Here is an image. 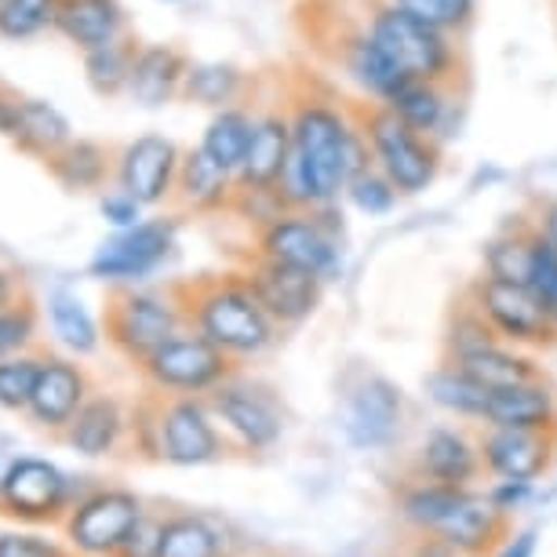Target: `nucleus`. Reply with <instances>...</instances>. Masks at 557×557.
Wrapping results in <instances>:
<instances>
[{
    "instance_id": "nucleus-11",
    "label": "nucleus",
    "mask_w": 557,
    "mask_h": 557,
    "mask_svg": "<svg viewBox=\"0 0 557 557\" xmlns=\"http://www.w3.org/2000/svg\"><path fill=\"white\" fill-rule=\"evenodd\" d=\"M205 401L245 451H270L285 434V408L277 394L267 383L245 380L240 372L219 383Z\"/></svg>"
},
{
    "instance_id": "nucleus-58",
    "label": "nucleus",
    "mask_w": 557,
    "mask_h": 557,
    "mask_svg": "<svg viewBox=\"0 0 557 557\" xmlns=\"http://www.w3.org/2000/svg\"><path fill=\"white\" fill-rule=\"evenodd\" d=\"M262 557H273V554H262Z\"/></svg>"
},
{
    "instance_id": "nucleus-46",
    "label": "nucleus",
    "mask_w": 557,
    "mask_h": 557,
    "mask_svg": "<svg viewBox=\"0 0 557 557\" xmlns=\"http://www.w3.org/2000/svg\"><path fill=\"white\" fill-rule=\"evenodd\" d=\"M529 288L535 292V299L543 302V310L550 313V321L557 324V251L535 234L532 237V277Z\"/></svg>"
},
{
    "instance_id": "nucleus-33",
    "label": "nucleus",
    "mask_w": 557,
    "mask_h": 557,
    "mask_svg": "<svg viewBox=\"0 0 557 557\" xmlns=\"http://www.w3.org/2000/svg\"><path fill=\"white\" fill-rule=\"evenodd\" d=\"M73 139V128L66 121V113L59 107H51L45 99H23V113H18V128L12 135V146L18 153L34 157L45 164L51 153H59L62 146Z\"/></svg>"
},
{
    "instance_id": "nucleus-29",
    "label": "nucleus",
    "mask_w": 557,
    "mask_h": 557,
    "mask_svg": "<svg viewBox=\"0 0 557 557\" xmlns=\"http://www.w3.org/2000/svg\"><path fill=\"white\" fill-rule=\"evenodd\" d=\"M124 437H128V416L113 394H91L62 434V441L81 456H110L124 445Z\"/></svg>"
},
{
    "instance_id": "nucleus-30",
    "label": "nucleus",
    "mask_w": 557,
    "mask_h": 557,
    "mask_svg": "<svg viewBox=\"0 0 557 557\" xmlns=\"http://www.w3.org/2000/svg\"><path fill=\"white\" fill-rule=\"evenodd\" d=\"M467 492L470 488L441 485V481L408 474L405 481H397V488H394V510L412 532H437L441 521L459 507V499L467 496Z\"/></svg>"
},
{
    "instance_id": "nucleus-28",
    "label": "nucleus",
    "mask_w": 557,
    "mask_h": 557,
    "mask_svg": "<svg viewBox=\"0 0 557 557\" xmlns=\"http://www.w3.org/2000/svg\"><path fill=\"white\" fill-rule=\"evenodd\" d=\"M485 426H513V430H557V391L554 383L532 380L492 391Z\"/></svg>"
},
{
    "instance_id": "nucleus-23",
    "label": "nucleus",
    "mask_w": 557,
    "mask_h": 557,
    "mask_svg": "<svg viewBox=\"0 0 557 557\" xmlns=\"http://www.w3.org/2000/svg\"><path fill=\"white\" fill-rule=\"evenodd\" d=\"M437 535H445V540L467 557H492L513 535V518L488 499V492L478 496V492L470 488L467 496L459 499V507L441 521Z\"/></svg>"
},
{
    "instance_id": "nucleus-10",
    "label": "nucleus",
    "mask_w": 557,
    "mask_h": 557,
    "mask_svg": "<svg viewBox=\"0 0 557 557\" xmlns=\"http://www.w3.org/2000/svg\"><path fill=\"white\" fill-rule=\"evenodd\" d=\"M178 240V219H143L128 230H117L96 248L88 273L107 285H139L172 259Z\"/></svg>"
},
{
    "instance_id": "nucleus-41",
    "label": "nucleus",
    "mask_w": 557,
    "mask_h": 557,
    "mask_svg": "<svg viewBox=\"0 0 557 557\" xmlns=\"http://www.w3.org/2000/svg\"><path fill=\"white\" fill-rule=\"evenodd\" d=\"M391 4L448 37H462L478 23V0H391Z\"/></svg>"
},
{
    "instance_id": "nucleus-45",
    "label": "nucleus",
    "mask_w": 557,
    "mask_h": 557,
    "mask_svg": "<svg viewBox=\"0 0 557 557\" xmlns=\"http://www.w3.org/2000/svg\"><path fill=\"white\" fill-rule=\"evenodd\" d=\"M37 324H40V307H37V296L34 292H23L12 307L0 310V361L4 357H15L23 354L37 335Z\"/></svg>"
},
{
    "instance_id": "nucleus-7",
    "label": "nucleus",
    "mask_w": 557,
    "mask_h": 557,
    "mask_svg": "<svg viewBox=\"0 0 557 557\" xmlns=\"http://www.w3.org/2000/svg\"><path fill=\"white\" fill-rule=\"evenodd\" d=\"M135 368H139L143 383L157 394L208 397L219 383H226L230 375L240 372V361H234L226 350H219L215 343H208L205 335L183 329L157 346L153 354H146Z\"/></svg>"
},
{
    "instance_id": "nucleus-2",
    "label": "nucleus",
    "mask_w": 557,
    "mask_h": 557,
    "mask_svg": "<svg viewBox=\"0 0 557 557\" xmlns=\"http://www.w3.org/2000/svg\"><path fill=\"white\" fill-rule=\"evenodd\" d=\"M172 292L178 310H183L186 329L205 335L208 343H215L219 350H226L240 364L251 361V357H262L277 343V321L262 310V302L256 299L240 270L175 281Z\"/></svg>"
},
{
    "instance_id": "nucleus-19",
    "label": "nucleus",
    "mask_w": 557,
    "mask_h": 557,
    "mask_svg": "<svg viewBox=\"0 0 557 557\" xmlns=\"http://www.w3.org/2000/svg\"><path fill=\"white\" fill-rule=\"evenodd\" d=\"M292 161V117L288 102L273 99L267 107H256V124H251V139L245 150V161L237 168L240 186H262V190H277L285 168Z\"/></svg>"
},
{
    "instance_id": "nucleus-13",
    "label": "nucleus",
    "mask_w": 557,
    "mask_h": 557,
    "mask_svg": "<svg viewBox=\"0 0 557 557\" xmlns=\"http://www.w3.org/2000/svg\"><path fill=\"white\" fill-rule=\"evenodd\" d=\"M240 273L262 302V310L277 321V329H296V324L310 321L318 313L324 299V281L313 277L307 270L285 267V262H273L262 256H251L240 262Z\"/></svg>"
},
{
    "instance_id": "nucleus-34",
    "label": "nucleus",
    "mask_w": 557,
    "mask_h": 557,
    "mask_svg": "<svg viewBox=\"0 0 557 557\" xmlns=\"http://www.w3.org/2000/svg\"><path fill=\"white\" fill-rule=\"evenodd\" d=\"M139 48H143L139 37L121 34L117 40H110V45L81 51V55H84V81H88V88L96 91L99 99L128 96L132 66H135V55H139Z\"/></svg>"
},
{
    "instance_id": "nucleus-39",
    "label": "nucleus",
    "mask_w": 557,
    "mask_h": 557,
    "mask_svg": "<svg viewBox=\"0 0 557 557\" xmlns=\"http://www.w3.org/2000/svg\"><path fill=\"white\" fill-rule=\"evenodd\" d=\"M223 540L205 518L194 513H172L164 518V535L157 557H223Z\"/></svg>"
},
{
    "instance_id": "nucleus-26",
    "label": "nucleus",
    "mask_w": 557,
    "mask_h": 557,
    "mask_svg": "<svg viewBox=\"0 0 557 557\" xmlns=\"http://www.w3.org/2000/svg\"><path fill=\"white\" fill-rule=\"evenodd\" d=\"M45 172L66 194H99L117 178V150L99 139H70L48 157Z\"/></svg>"
},
{
    "instance_id": "nucleus-14",
    "label": "nucleus",
    "mask_w": 557,
    "mask_h": 557,
    "mask_svg": "<svg viewBox=\"0 0 557 557\" xmlns=\"http://www.w3.org/2000/svg\"><path fill=\"white\" fill-rule=\"evenodd\" d=\"M143 499L124 488H99L81 499L66 518V535L77 550L91 557H113L124 535L143 518Z\"/></svg>"
},
{
    "instance_id": "nucleus-40",
    "label": "nucleus",
    "mask_w": 557,
    "mask_h": 557,
    "mask_svg": "<svg viewBox=\"0 0 557 557\" xmlns=\"http://www.w3.org/2000/svg\"><path fill=\"white\" fill-rule=\"evenodd\" d=\"M51 329L73 354H96L99 350V324L91 321V313L84 310V302L66 288H55L48 299Z\"/></svg>"
},
{
    "instance_id": "nucleus-1",
    "label": "nucleus",
    "mask_w": 557,
    "mask_h": 557,
    "mask_svg": "<svg viewBox=\"0 0 557 557\" xmlns=\"http://www.w3.org/2000/svg\"><path fill=\"white\" fill-rule=\"evenodd\" d=\"M292 117V161L281 178V197L288 208H313L339 205L350 183V139L357 132V107H346L313 84H299L288 96Z\"/></svg>"
},
{
    "instance_id": "nucleus-56",
    "label": "nucleus",
    "mask_w": 557,
    "mask_h": 557,
    "mask_svg": "<svg viewBox=\"0 0 557 557\" xmlns=\"http://www.w3.org/2000/svg\"><path fill=\"white\" fill-rule=\"evenodd\" d=\"M164 4H178V0H164Z\"/></svg>"
},
{
    "instance_id": "nucleus-16",
    "label": "nucleus",
    "mask_w": 557,
    "mask_h": 557,
    "mask_svg": "<svg viewBox=\"0 0 557 557\" xmlns=\"http://www.w3.org/2000/svg\"><path fill=\"white\" fill-rule=\"evenodd\" d=\"M70 485L48 459H15L0 481V513L29 524H55L66 510Z\"/></svg>"
},
{
    "instance_id": "nucleus-51",
    "label": "nucleus",
    "mask_w": 557,
    "mask_h": 557,
    "mask_svg": "<svg viewBox=\"0 0 557 557\" xmlns=\"http://www.w3.org/2000/svg\"><path fill=\"white\" fill-rule=\"evenodd\" d=\"M408 557H467L451 546L445 535L437 532H412V543H408Z\"/></svg>"
},
{
    "instance_id": "nucleus-22",
    "label": "nucleus",
    "mask_w": 557,
    "mask_h": 557,
    "mask_svg": "<svg viewBox=\"0 0 557 557\" xmlns=\"http://www.w3.org/2000/svg\"><path fill=\"white\" fill-rule=\"evenodd\" d=\"M412 474L441 481V485L470 488L485 474V459H481L478 437H470L462 426H434L416 451Z\"/></svg>"
},
{
    "instance_id": "nucleus-59",
    "label": "nucleus",
    "mask_w": 557,
    "mask_h": 557,
    "mask_svg": "<svg viewBox=\"0 0 557 557\" xmlns=\"http://www.w3.org/2000/svg\"><path fill=\"white\" fill-rule=\"evenodd\" d=\"M223 557H230V554H223Z\"/></svg>"
},
{
    "instance_id": "nucleus-35",
    "label": "nucleus",
    "mask_w": 557,
    "mask_h": 557,
    "mask_svg": "<svg viewBox=\"0 0 557 557\" xmlns=\"http://www.w3.org/2000/svg\"><path fill=\"white\" fill-rule=\"evenodd\" d=\"M251 124H256V102H237V107H223L212 113V121L201 132V150L212 157L215 164L230 168L237 175L240 161H245Z\"/></svg>"
},
{
    "instance_id": "nucleus-5",
    "label": "nucleus",
    "mask_w": 557,
    "mask_h": 557,
    "mask_svg": "<svg viewBox=\"0 0 557 557\" xmlns=\"http://www.w3.org/2000/svg\"><path fill=\"white\" fill-rule=\"evenodd\" d=\"M364 29L380 40L386 48V55L405 70V77L459 84L462 73H467L459 37H448L434 26L419 23L416 15L401 12L391 0H380V4L368 8Z\"/></svg>"
},
{
    "instance_id": "nucleus-24",
    "label": "nucleus",
    "mask_w": 557,
    "mask_h": 557,
    "mask_svg": "<svg viewBox=\"0 0 557 557\" xmlns=\"http://www.w3.org/2000/svg\"><path fill=\"white\" fill-rule=\"evenodd\" d=\"M234 194H237V175L230 168L215 164L201 146L183 150V161H178V175H175V194H172V205L178 212H190V215L230 212Z\"/></svg>"
},
{
    "instance_id": "nucleus-47",
    "label": "nucleus",
    "mask_w": 557,
    "mask_h": 557,
    "mask_svg": "<svg viewBox=\"0 0 557 557\" xmlns=\"http://www.w3.org/2000/svg\"><path fill=\"white\" fill-rule=\"evenodd\" d=\"M161 535H164V518L143 513V518L135 521V529L124 535V543L117 546L113 557H157V550H161Z\"/></svg>"
},
{
    "instance_id": "nucleus-15",
    "label": "nucleus",
    "mask_w": 557,
    "mask_h": 557,
    "mask_svg": "<svg viewBox=\"0 0 557 557\" xmlns=\"http://www.w3.org/2000/svg\"><path fill=\"white\" fill-rule=\"evenodd\" d=\"M178 161H183V150L168 135H139L117 150V178L113 183L146 208L172 205Z\"/></svg>"
},
{
    "instance_id": "nucleus-54",
    "label": "nucleus",
    "mask_w": 557,
    "mask_h": 557,
    "mask_svg": "<svg viewBox=\"0 0 557 557\" xmlns=\"http://www.w3.org/2000/svg\"><path fill=\"white\" fill-rule=\"evenodd\" d=\"M535 543H540V532H535V529L513 532L492 557H535Z\"/></svg>"
},
{
    "instance_id": "nucleus-37",
    "label": "nucleus",
    "mask_w": 557,
    "mask_h": 557,
    "mask_svg": "<svg viewBox=\"0 0 557 557\" xmlns=\"http://www.w3.org/2000/svg\"><path fill=\"white\" fill-rule=\"evenodd\" d=\"M532 237H535L532 219H524V223H518V226L499 230V234L485 245V251H481V267H485L488 277L513 281V285H529V277H532Z\"/></svg>"
},
{
    "instance_id": "nucleus-27",
    "label": "nucleus",
    "mask_w": 557,
    "mask_h": 557,
    "mask_svg": "<svg viewBox=\"0 0 557 557\" xmlns=\"http://www.w3.org/2000/svg\"><path fill=\"white\" fill-rule=\"evenodd\" d=\"M55 34L77 51H91L128 34V12L121 0H59Z\"/></svg>"
},
{
    "instance_id": "nucleus-8",
    "label": "nucleus",
    "mask_w": 557,
    "mask_h": 557,
    "mask_svg": "<svg viewBox=\"0 0 557 557\" xmlns=\"http://www.w3.org/2000/svg\"><path fill=\"white\" fill-rule=\"evenodd\" d=\"M467 296L485 313V321L496 329L503 343L529 354L557 350V324L550 321V313L543 310V302L535 299V292L529 285H513V281H499L481 273V277L470 281Z\"/></svg>"
},
{
    "instance_id": "nucleus-17",
    "label": "nucleus",
    "mask_w": 557,
    "mask_h": 557,
    "mask_svg": "<svg viewBox=\"0 0 557 557\" xmlns=\"http://www.w3.org/2000/svg\"><path fill=\"white\" fill-rule=\"evenodd\" d=\"M485 474L496 481H540L557 462V430L485 426L478 434Z\"/></svg>"
},
{
    "instance_id": "nucleus-53",
    "label": "nucleus",
    "mask_w": 557,
    "mask_h": 557,
    "mask_svg": "<svg viewBox=\"0 0 557 557\" xmlns=\"http://www.w3.org/2000/svg\"><path fill=\"white\" fill-rule=\"evenodd\" d=\"M532 226H535V234H540L546 245L557 251V197H543V201L535 205Z\"/></svg>"
},
{
    "instance_id": "nucleus-20",
    "label": "nucleus",
    "mask_w": 557,
    "mask_h": 557,
    "mask_svg": "<svg viewBox=\"0 0 557 557\" xmlns=\"http://www.w3.org/2000/svg\"><path fill=\"white\" fill-rule=\"evenodd\" d=\"M405 124H412L416 132L430 135L445 146L456 139L462 128V91L459 84H441V81H416L408 77L397 96L386 102Z\"/></svg>"
},
{
    "instance_id": "nucleus-49",
    "label": "nucleus",
    "mask_w": 557,
    "mask_h": 557,
    "mask_svg": "<svg viewBox=\"0 0 557 557\" xmlns=\"http://www.w3.org/2000/svg\"><path fill=\"white\" fill-rule=\"evenodd\" d=\"M488 499L513 518V510L529 507L535 499V481H496V485L488 488Z\"/></svg>"
},
{
    "instance_id": "nucleus-32",
    "label": "nucleus",
    "mask_w": 557,
    "mask_h": 557,
    "mask_svg": "<svg viewBox=\"0 0 557 557\" xmlns=\"http://www.w3.org/2000/svg\"><path fill=\"white\" fill-rule=\"evenodd\" d=\"M423 386H426V397L441 408V412H448L456 419H470V423H485L492 391L481 386L470 372H462L459 364L441 361L423 380Z\"/></svg>"
},
{
    "instance_id": "nucleus-42",
    "label": "nucleus",
    "mask_w": 557,
    "mask_h": 557,
    "mask_svg": "<svg viewBox=\"0 0 557 557\" xmlns=\"http://www.w3.org/2000/svg\"><path fill=\"white\" fill-rule=\"evenodd\" d=\"M45 357L48 354H15L0 361V408H8V412H26L29 397L37 391Z\"/></svg>"
},
{
    "instance_id": "nucleus-4",
    "label": "nucleus",
    "mask_w": 557,
    "mask_h": 557,
    "mask_svg": "<svg viewBox=\"0 0 557 557\" xmlns=\"http://www.w3.org/2000/svg\"><path fill=\"white\" fill-rule=\"evenodd\" d=\"M357 121L372 146V164L391 178L401 197H419L437 183L441 164H445V146L430 135L405 124L391 107L380 102H361Z\"/></svg>"
},
{
    "instance_id": "nucleus-44",
    "label": "nucleus",
    "mask_w": 557,
    "mask_h": 557,
    "mask_svg": "<svg viewBox=\"0 0 557 557\" xmlns=\"http://www.w3.org/2000/svg\"><path fill=\"white\" fill-rule=\"evenodd\" d=\"M343 201L350 205L354 212H361L368 219H383V215H391L397 208L401 194H397V186L372 164V168H364L361 175H354L350 183H346Z\"/></svg>"
},
{
    "instance_id": "nucleus-55",
    "label": "nucleus",
    "mask_w": 557,
    "mask_h": 557,
    "mask_svg": "<svg viewBox=\"0 0 557 557\" xmlns=\"http://www.w3.org/2000/svg\"><path fill=\"white\" fill-rule=\"evenodd\" d=\"M26 288H29V285H26L23 277H18V273H12V270L0 267V310L12 307V302H15L18 296H23Z\"/></svg>"
},
{
    "instance_id": "nucleus-38",
    "label": "nucleus",
    "mask_w": 557,
    "mask_h": 557,
    "mask_svg": "<svg viewBox=\"0 0 557 557\" xmlns=\"http://www.w3.org/2000/svg\"><path fill=\"white\" fill-rule=\"evenodd\" d=\"M496 343H503V339L485 321V313L470 302V296L451 302L448 321H445V339H441V354H445V361H451V364L467 361V357L488 350V346H496Z\"/></svg>"
},
{
    "instance_id": "nucleus-3",
    "label": "nucleus",
    "mask_w": 557,
    "mask_h": 557,
    "mask_svg": "<svg viewBox=\"0 0 557 557\" xmlns=\"http://www.w3.org/2000/svg\"><path fill=\"white\" fill-rule=\"evenodd\" d=\"M343 212L339 205H324L313 212L288 208L273 223L256 230V256L307 270L324 285L343 277Z\"/></svg>"
},
{
    "instance_id": "nucleus-25",
    "label": "nucleus",
    "mask_w": 557,
    "mask_h": 557,
    "mask_svg": "<svg viewBox=\"0 0 557 557\" xmlns=\"http://www.w3.org/2000/svg\"><path fill=\"white\" fill-rule=\"evenodd\" d=\"M190 55L175 45H143L132 66L128 96L143 110H161L183 96V81L190 70Z\"/></svg>"
},
{
    "instance_id": "nucleus-12",
    "label": "nucleus",
    "mask_w": 557,
    "mask_h": 557,
    "mask_svg": "<svg viewBox=\"0 0 557 557\" xmlns=\"http://www.w3.org/2000/svg\"><path fill=\"white\" fill-rule=\"evenodd\" d=\"M157 416H161V462L205 467V462L226 456L230 441L215 426V412L208 408L205 397L157 394Z\"/></svg>"
},
{
    "instance_id": "nucleus-6",
    "label": "nucleus",
    "mask_w": 557,
    "mask_h": 557,
    "mask_svg": "<svg viewBox=\"0 0 557 557\" xmlns=\"http://www.w3.org/2000/svg\"><path fill=\"white\" fill-rule=\"evenodd\" d=\"M186 329L183 310L175 302V292L135 288V285H110L102 299V335L124 361L139 364L146 354L168 343L172 335Z\"/></svg>"
},
{
    "instance_id": "nucleus-18",
    "label": "nucleus",
    "mask_w": 557,
    "mask_h": 557,
    "mask_svg": "<svg viewBox=\"0 0 557 557\" xmlns=\"http://www.w3.org/2000/svg\"><path fill=\"white\" fill-rule=\"evenodd\" d=\"M91 397V380L81 364L66 361V357H55L48 354L45 357V368H40V380H37V391L29 397V423L45 434L59 437L66 434V426L73 423V416L81 412V405Z\"/></svg>"
},
{
    "instance_id": "nucleus-48",
    "label": "nucleus",
    "mask_w": 557,
    "mask_h": 557,
    "mask_svg": "<svg viewBox=\"0 0 557 557\" xmlns=\"http://www.w3.org/2000/svg\"><path fill=\"white\" fill-rule=\"evenodd\" d=\"M99 212H102V219H107L113 230H128L135 223H143L146 205H139L132 194H124L121 186H117V190H110V194L99 197Z\"/></svg>"
},
{
    "instance_id": "nucleus-43",
    "label": "nucleus",
    "mask_w": 557,
    "mask_h": 557,
    "mask_svg": "<svg viewBox=\"0 0 557 557\" xmlns=\"http://www.w3.org/2000/svg\"><path fill=\"white\" fill-rule=\"evenodd\" d=\"M59 0H0V40H29L55 29Z\"/></svg>"
},
{
    "instance_id": "nucleus-52",
    "label": "nucleus",
    "mask_w": 557,
    "mask_h": 557,
    "mask_svg": "<svg viewBox=\"0 0 557 557\" xmlns=\"http://www.w3.org/2000/svg\"><path fill=\"white\" fill-rule=\"evenodd\" d=\"M23 91H15L12 84L0 81V135L12 139L18 128V113H23Z\"/></svg>"
},
{
    "instance_id": "nucleus-31",
    "label": "nucleus",
    "mask_w": 557,
    "mask_h": 557,
    "mask_svg": "<svg viewBox=\"0 0 557 557\" xmlns=\"http://www.w3.org/2000/svg\"><path fill=\"white\" fill-rule=\"evenodd\" d=\"M251 91V77L234 62H190L183 81V102L205 110H223L245 102Z\"/></svg>"
},
{
    "instance_id": "nucleus-57",
    "label": "nucleus",
    "mask_w": 557,
    "mask_h": 557,
    "mask_svg": "<svg viewBox=\"0 0 557 557\" xmlns=\"http://www.w3.org/2000/svg\"><path fill=\"white\" fill-rule=\"evenodd\" d=\"M391 557H408V554H391Z\"/></svg>"
},
{
    "instance_id": "nucleus-36",
    "label": "nucleus",
    "mask_w": 557,
    "mask_h": 557,
    "mask_svg": "<svg viewBox=\"0 0 557 557\" xmlns=\"http://www.w3.org/2000/svg\"><path fill=\"white\" fill-rule=\"evenodd\" d=\"M462 372H470L481 386L488 391H507V386H518V383H532V380H543V364L535 361L529 350H518L510 343H496L488 350H481L467 361H456Z\"/></svg>"
},
{
    "instance_id": "nucleus-9",
    "label": "nucleus",
    "mask_w": 557,
    "mask_h": 557,
    "mask_svg": "<svg viewBox=\"0 0 557 557\" xmlns=\"http://www.w3.org/2000/svg\"><path fill=\"white\" fill-rule=\"evenodd\" d=\"M405 394L380 372H357L354 383H346L339 426L346 445L354 451H380L391 448L405 430Z\"/></svg>"
},
{
    "instance_id": "nucleus-50",
    "label": "nucleus",
    "mask_w": 557,
    "mask_h": 557,
    "mask_svg": "<svg viewBox=\"0 0 557 557\" xmlns=\"http://www.w3.org/2000/svg\"><path fill=\"white\" fill-rule=\"evenodd\" d=\"M0 557H66V550L34 535H0Z\"/></svg>"
},
{
    "instance_id": "nucleus-21",
    "label": "nucleus",
    "mask_w": 557,
    "mask_h": 557,
    "mask_svg": "<svg viewBox=\"0 0 557 557\" xmlns=\"http://www.w3.org/2000/svg\"><path fill=\"white\" fill-rule=\"evenodd\" d=\"M335 59H339L346 81L361 91L364 102H380V107H386V102L397 96V88L408 81L405 70L386 55V48L368 34L364 26H357L335 40Z\"/></svg>"
}]
</instances>
